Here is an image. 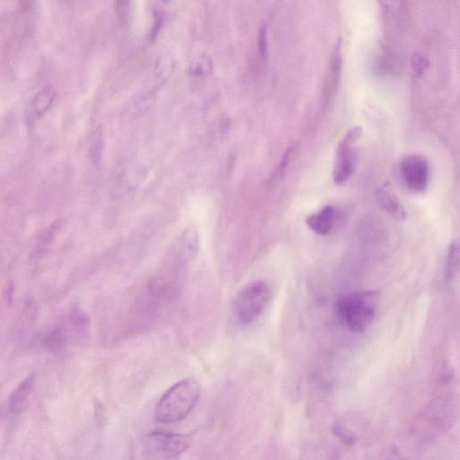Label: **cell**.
<instances>
[{"label":"cell","instance_id":"obj_16","mask_svg":"<svg viewBox=\"0 0 460 460\" xmlns=\"http://www.w3.org/2000/svg\"><path fill=\"white\" fill-rule=\"evenodd\" d=\"M258 53L261 60L263 62H266L268 58V39L266 24H263L261 26L260 31H259Z\"/></svg>","mask_w":460,"mask_h":460},{"label":"cell","instance_id":"obj_6","mask_svg":"<svg viewBox=\"0 0 460 460\" xmlns=\"http://www.w3.org/2000/svg\"><path fill=\"white\" fill-rule=\"evenodd\" d=\"M402 179L407 187L416 193H423L428 188L431 172L427 160L419 155H411L400 163Z\"/></svg>","mask_w":460,"mask_h":460},{"label":"cell","instance_id":"obj_19","mask_svg":"<svg viewBox=\"0 0 460 460\" xmlns=\"http://www.w3.org/2000/svg\"><path fill=\"white\" fill-rule=\"evenodd\" d=\"M72 321L78 327H83L87 324V318L80 310H75L72 314Z\"/></svg>","mask_w":460,"mask_h":460},{"label":"cell","instance_id":"obj_20","mask_svg":"<svg viewBox=\"0 0 460 460\" xmlns=\"http://www.w3.org/2000/svg\"><path fill=\"white\" fill-rule=\"evenodd\" d=\"M163 1H164V2H169V1H170V0H163Z\"/></svg>","mask_w":460,"mask_h":460},{"label":"cell","instance_id":"obj_11","mask_svg":"<svg viewBox=\"0 0 460 460\" xmlns=\"http://www.w3.org/2000/svg\"><path fill=\"white\" fill-rule=\"evenodd\" d=\"M35 375H30L15 390L11 395L10 400H9V409L12 413H19L26 406V402L33 391V386H35Z\"/></svg>","mask_w":460,"mask_h":460},{"label":"cell","instance_id":"obj_17","mask_svg":"<svg viewBox=\"0 0 460 460\" xmlns=\"http://www.w3.org/2000/svg\"><path fill=\"white\" fill-rule=\"evenodd\" d=\"M115 10L119 18L123 22H126L130 16V0H115Z\"/></svg>","mask_w":460,"mask_h":460},{"label":"cell","instance_id":"obj_10","mask_svg":"<svg viewBox=\"0 0 460 460\" xmlns=\"http://www.w3.org/2000/svg\"><path fill=\"white\" fill-rule=\"evenodd\" d=\"M375 196L380 206L393 218L398 221H404L407 218L406 209L388 189L384 187L377 189Z\"/></svg>","mask_w":460,"mask_h":460},{"label":"cell","instance_id":"obj_9","mask_svg":"<svg viewBox=\"0 0 460 460\" xmlns=\"http://www.w3.org/2000/svg\"><path fill=\"white\" fill-rule=\"evenodd\" d=\"M55 99L56 92L53 87H45L40 90L30 105L28 120L35 121L44 117L53 106Z\"/></svg>","mask_w":460,"mask_h":460},{"label":"cell","instance_id":"obj_8","mask_svg":"<svg viewBox=\"0 0 460 460\" xmlns=\"http://www.w3.org/2000/svg\"><path fill=\"white\" fill-rule=\"evenodd\" d=\"M336 209L333 206H325L318 212L307 218V227L320 236H327L331 232L336 222Z\"/></svg>","mask_w":460,"mask_h":460},{"label":"cell","instance_id":"obj_4","mask_svg":"<svg viewBox=\"0 0 460 460\" xmlns=\"http://www.w3.org/2000/svg\"><path fill=\"white\" fill-rule=\"evenodd\" d=\"M190 437L185 434L167 432H153L143 441L144 453L148 458L170 459L178 458L190 447Z\"/></svg>","mask_w":460,"mask_h":460},{"label":"cell","instance_id":"obj_18","mask_svg":"<svg viewBox=\"0 0 460 460\" xmlns=\"http://www.w3.org/2000/svg\"><path fill=\"white\" fill-rule=\"evenodd\" d=\"M154 17V24L151 32V41H155V40H156L164 22V15L162 14V12H155Z\"/></svg>","mask_w":460,"mask_h":460},{"label":"cell","instance_id":"obj_2","mask_svg":"<svg viewBox=\"0 0 460 460\" xmlns=\"http://www.w3.org/2000/svg\"><path fill=\"white\" fill-rule=\"evenodd\" d=\"M379 307L374 291H358L341 298L337 303V316L350 330L359 333L373 324Z\"/></svg>","mask_w":460,"mask_h":460},{"label":"cell","instance_id":"obj_12","mask_svg":"<svg viewBox=\"0 0 460 460\" xmlns=\"http://www.w3.org/2000/svg\"><path fill=\"white\" fill-rule=\"evenodd\" d=\"M212 71V62L211 58L203 55L194 60L189 67V75L196 80H203L210 75Z\"/></svg>","mask_w":460,"mask_h":460},{"label":"cell","instance_id":"obj_15","mask_svg":"<svg viewBox=\"0 0 460 460\" xmlns=\"http://www.w3.org/2000/svg\"><path fill=\"white\" fill-rule=\"evenodd\" d=\"M60 228V222L56 221L42 234V236L39 239L37 248H36V253H37V254H42V252H44L45 250L48 248L50 244L53 241L55 235L59 231Z\"/></svg>","mask_w":460,"mask_h":460},{"label":"cell","instance_id":"obj_13","mask_svg":"<svg viewBox=\"0 0 460 460\" xmlns=\"http://www.w3.org/2000/svg\"><path fill=\"white\" fill-rule=\"evenodd\" d=\"M459 246L458 243L452 242L448 253L447 266L445 270V280L452 282L459 270Z\"/></svg>","mask_w":460,"mask_h":460},{"label":"cell","instance_id":"obj_5","mask_svg":"<svg viewBox=\"0 0 460 460\" xmlns=\"http://www.w3.org/2000/svg\"><path fill=\"white\" fill-rule=\"evenodd\" d=\"M361 133V127H353L346 133L337 145L333 172L334 182L337 185H343L348 181L355 171L357 164V153L353 147Z\"/></svg>","mask_w":460,"mask_h":460},{"label":"cell","instance_id":"obj_14","mask_svg":"<svg viewBox=\"0 0 460 460\" xmlns=\"http://www.w3.org/2000/svg\"><path fill=\"white\" fill-rule=\"evenodd\" d=\"M65 343V336L62 330L56 329L47 334L44 339V346L49 352H54L59 351Z\"/></svg>","mask_w":460,"mask_h":460},{"label":"cell","instance_id":"obj_7","mask_svg":"<svg viewBox=\"0 0 460 460\" xmlns=\"http://www.w3.org/2000/svg\"><path fill=\"white\" fill-rule=\"evenodd\" d=\"M176 248V257L181 263L196 257L199 251V231L196 227L189 226L182 231Z\"/></svg>","mask_w":460,"mask_h":460},{"label":"cell","instance_id":"obj_1","mask_svg":"<svg viewBox=\"0 0 460 460\" xmlns=\"http://www.w3.org/2000/svg\"><path fill=\"white\" fill-rule=\"evenodd\" d=\"M200 395L199 384L194 380H181L161 398L155 409V419L164 425L182 421L196 406Z\"/></svg>","mask_w":460,"mask_h":460},{"label":"cell","instance_id":"obj_3","mask_svg":"<svg viewBox=\"0 0 460 460\" xmlns=\"http://www.w3.org/2000/svg\"><path fill=\"white\" fill-rule=\"evenodd\" d=\"M270 298L271 288L266 282H253L237 295L234 301V315L241 324H252L266 310Z\"/></svg>","mask_w":460,"mask_h":460}]
</instances>
